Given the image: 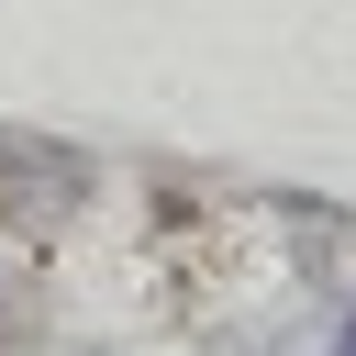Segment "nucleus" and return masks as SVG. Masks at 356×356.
<instances>
[{"label":"nucleus","instance_id":"f257e3e1","mask_svg":"<svg viewBox=\"0 0 356 356\" xmlns=\"http://www.w3.org/2000/svg\"><path fill=\"white\" fill-rule=\"evenodd\" d=\"M334 356H356V323H345V345H334Z\"/></svg>","mask_w":356,"mask_h":356}]
</instances>
